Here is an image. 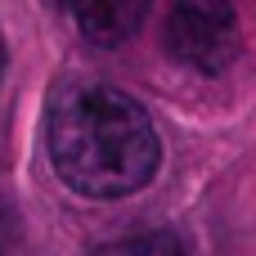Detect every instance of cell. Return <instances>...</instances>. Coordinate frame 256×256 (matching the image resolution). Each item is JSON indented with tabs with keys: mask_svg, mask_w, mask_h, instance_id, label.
<instances>
[{
	"mask_svg": "<svg viewBox=\"0 0 256 256\" xmlns=\"http://www.w3.org/2000/svg\"><path fill=\"white\" fill-rule=\"evenodd\" d=\"M90 256H194V252L180 234L153 230V234H130V238H117L108 248H94Z\"/></svg>",
	"mask_w": 256,
	"mask_h": 256,
	"instance_id": "4",
	"label": "cell"
},
{
	"mask_svg": "<svg viewBox=\"0 0 256 256\" xmlns=\"http://www.w3.org/2000/svg\"><path fill=\"white\" fill-rule=\"evenodd\" d=\"M162 36H166V54L180 68L216 76L238 58L234 0H171Z\"/></svg>",
	"mask_w": 256,
	"mask_h": 256,
	"instance_id": "2",
	"label": "cell"
},
{
	"mask_svg": "<svg viewBox=\"0 0 256 256\" xmlns=\"http://www.w3.org/2000/svg\"><path fill=\"white\" fill-rule=\"evenodd\" d=\"M76 18V27L94 45H122L144 27V14L153 0H63Z\"/></svg>",
	"mask_w": 256,
	"mask_h": 256,
	"instance_id": "3",
	"label": "cell"
},
{
	"mask_svg": "<svg viewBox=\"0 0 256 256\" xmlns=\"http://www.w3.org/2000/svg\"><path fill=\"white\" fill-rule=\"evenodd\" d=\"M50 166L54 176L94 202L140 194L162 166V140L153 117L117 86L72 81L50 108Z\"/></svg>",
	"mask_w": 256,
	"mask_h": 256,
	"instance_id": "1",
	"label": "cell"
},
{
	"mask_svg": "<svg viewBox=\"0 0 256 256\" xmlns=\"http://www.w3.org/2000/svg\"><path fill=\"white\" fill-rule=\"evenodd\" d=\"M0 76H4V36H0Z\"/></svg>",
	"mask_w": 256,
	"mask_h": 256,
	"instance_id": "5",
	"label": "cell"
}]
</instances>
